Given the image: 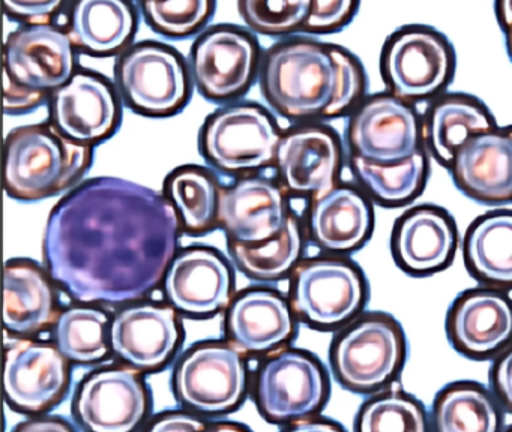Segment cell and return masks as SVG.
Segmentation results:
<instances>
[{"mask_svg":"<svg viewBox=\"0 0 512 432\" xmlns=\"http://www.w3.org/2000/svg\"><path fill=\"white\" fill-rule=\"evenodd\" d=\"M178 233V212L166 197L130 180L98 177L52 210L44 255L73 299L124 303L160 284Z\"/></svg>","mask_w":512,"mask_h":432,"instance_id":"obj_1","label":"cell"},{"mask_svg":"<svg viewBox=\"0 0 512 432\" xmlns=\"http://www.w3.org/2000/svg\"><path fill=\"white\" fill-rule=\"evenodd\" d=\"M262 86L268 101L283 116L331 117L340 89L332 45L311 39L275 45L263 60Z\"/></svg>","mask_w":512,"mask_h":432,"instance_id":"obj_2","label":"cell"},{"mask_svg":"<svg viewBox=\"0 0 512 432\" xmlns=\"http://www.w3.org/2000/svg\"><path fill=\"white\" fill-rule=\"evenodd\" d=\"M91 147L52 125L14 129L5 144V188L19 200H41L67 189L91 164Z\"/></svg>","mask_w":512,"mask_h":432,"instance_id":"obj_3","label":"cell"},{"mask_svg":"<svg viewBox=\"0 0 512 432\" xmlns=\"http://www.w3.org/2000/svg\"><path fill=\"white\" fill-rule=\"evenodd\" d=\"M74 44L53 24H28L8 36L4 48L5 111L37 107L47 92L73 78Z\"/></svg>","mask_w":512,"mask_h":432,"instance_id":"obj_4","label":"cell"},{"mask_svg":"<svg viewBox=\"0 0 512 432\" xmlns=\"http://www.w3.org/2000/svg\"><path fill=\"white\" fill-rule=\"evenodd\" d=\"M454 71V47L443 33L430 26L412 24L395 30L380 53V72L386 87L407 102L439 95Z\"/></svg>","mask_w":512,"mask_h":432,"instance_id":"obj_5","label":"cell"},{"mask_svg":"<svg viewBox=\"0 0 512 432\" xmlns=\"http://www.w3.org/2000/svg\"><path fill=\"white\" fill-rule=\"evenodd\" d=\"M406 357L400 324L388 315L373 314L353 324L335 342L332 365L347 389L374 392L392 381Z\"/></svg>","mask_w":512,"mask_h":432,"instance_id":"obj_6","label":"cell"},{"mask_svg":"<svg viewBox=\"0 0 512 432\" xmlns=\"http://www.w3.org/2000/svg\"><path fill=\"white\" fill-rule=\"evenodd\" d=\"M347 141L353 156L376 164H398L424 147V129L415 108L388 93L362 101L350 117Z\"/></svg>","mask_w":512,"mask_h":432,"instance_id":"obj_7","label":"cell"},{"mask_svg":"<svg viewBox=\"0 0 512 432\" xmlns=\"http://www.w3.org/2000/svg\"><path fill=\"white\" fill-rule=\"evenodd\" d=\"M116 78L128 104L149 116L175 113L188 98V75L181 57L154 42L127 51L116 66Z\"/></svg>","mask_w":512,"mask_h":432,"instance_id":"obj_8","label":"cell"},{"mask_svg":"<svg viewBox=\"0 0 512 432\" xmlns=\"http://www.w3.org/2000/svg\"><path fill=\"white\" fill-rule=\"evenodd\" d=\"M281 137L268 113L256 105H235L212 114L203 129V152L221 170L250 171L277 156Z\"/></svg>","mask_w":512,"mask_h":432,"instance_id":"obj_9","label":"cell"},{"mask_svg":"<svg viewBox=\"0 0 512 432\" xmlns=\"http://www.w3.org/2000/svg\"><path fill=\"white\" fill-rule=\"evenodd\" d=\"M365 296L364 276L349 261L313 260L296 270L293 308L316 326L346 323L361 311Z\"/></svg>","mask_w":512,"mask_h":432,"instance_id":"obj_10","label":"cell"},{"mask_svg":"<svg viewBox=\"0 0 512 432\" xmlns=\"http://www.w3.org/2000/svg\"><path fill=\"white\" fill-rule=\"evenodd\" d=\"M247 384L244 360L229 345L209 344L191 351L176 371L179 398L203 413L236 407Z\"/></svg>","mask_w":512,"mask_h":432,"instance_id":"obj_11","label":"cell"},{"mask_svg":"<svg viewBox=\"0 0 512 432\" xmlns=\"http://www.w3.org/2000/svg\"><path fill=\"white\" fill-rule=\"evenodd\" d=\"M257 57L259 47L251 35L235 27H215L191 50L194 81L206 98H235L250 86Z\"/></svg>","mask_w":512,"mask_h":432,"instance_id":"obj_12","label":"cell"},{"mask_svg":"<svg viewBox=\"0 0 512 432\" xmlns=\"http://www.w3.org/2000/svg\"><path fill=\"white\" fill-rule=\"evenodd\" d=\"M68 362L46 342L14 339L5 350L4 387L8 402L23 411L46 410L64 395Z\"/></svg>","mask_w":512,"mask_h":432,"instance_id":"obj_13","label":"cell"},{"mask_svg":"<svg viewBox=\"0 0 512 432\" xmlns=\"http://www.w3.org/2000/svg\"><path fill=\"white\" fill-rule=\"evenodd\" d=\"M326 393V378L319 363L299 351H283L272 357L257 381L260 410L274 422L314 413Z\"/></svg>","mask_w":512,"mask_h":432,"instance_id":"obj_14","label":"cell"},{"mask_svg":"<svg viewBox=\"0 0 512 432\" xmlns=\"http://www.w3.org/2000/svg\"><path fill=\"white\" fill-rule=\"evenodd\" d=\"M148 407L145 386L131 369L95 372L82 384L76 410L95 432H128L142 422Z\"/></svg>","mask_w":512,"mask_h":432,"instance_id":"obj_15","label":"cell"},{"mask_svg":"<svg viewBox=\"0 0 512 432\" xmlns=\"http://www.w3.org/2000/svg\"><path fill=\"white\" fill-rule=\"evenodd\" d=\"M455 185L482 203L512 200V135L494 128L470 137L451 165Z\"/></svg>","mask_w":512,"mask_h":432,"instance_id":"obj_16","label":"cell"},{"mask_svg":"<svg viewBox=\"0 0 512 432\" xmlns=\"http://www.w3.org/2000/svg\"><path fill=\"white\" fill-rule=\"evenodd\" d=\"M277 164L287 188L320 197L335 188L341 167L337 135L322 126H304L281 137Z\"/></svg>","mask_w":512,"mask_h":432,"instance_id":"obj_17","label":"cell"},{"mask_svg":"<svg viewBox=\"0 0 512 432\" xmlns=\"http://www.w3.org/2000/svg\"><path fill=\"white\" fill-rule=\"evenodd\" d=\"M287 216L283 194L269 180H241L218 194L217 219L232 243L266 242L283 230Z\"/></svg>","mask_w":512,"mask_h":432,"instance_id":"obj_18","label":"cell"},{"mask_svg":"<svg viewBox=\"0 0 512 432\" xmlns=\"http://www.w3.org/2000/svg\"><path fill=\"white\" fill-rule=\"evenodd\" d=\"M118 102L104 78L77 72L53 93L56 128L80 143L109 137L118 123Z\"/></svg>","mask_w":512,"mask_h":432,"instance_id":"obj_19","label":"cell"},{"mask_svg":"<svg viewBox=\"0 0 512 432\" xmlns=\"http://www.w3.org/2000/svg\"><path fill=\"white\" fill-rule=\"evenodd\" d=\"M448 333L454 347L466 356L496 353L512 339L511 300L500 291H466L449 311Z\"/></svg>","mask_w":512,"mask_h":432,"instance_id":"obj_20","label":"cell"},{"mask_svg":"<svg viewBox=\"0 0 512 432\" xmlns=\"http://www.w3.org/2000/svg\"><path fill=\"white\" fill-rule=\"evenodd\" d=\"M110 342L115 353L134 368H160L179 342L175 311L157 305L124 309L110 327Z\"/></svg>","mask_w":512,"mask_h":432,"instance_id":"obj_21","label":"cell"},{"mask_svg":"<svg viewBox=\"0 0 512 432\" xmlns=\"http://www.w3.org/2000/svg\"><path fill=\"white\" fill-rule=\"evenodd\" d=\"M455 246L457 230L445 210L416 207L395 222L392 252L406 272L427 275L445 269Z\"/></svg>","mask_w":512,"mask_h":432,"instance_id":"obj_22","label":"cell"},{"mask_svg":"<svg viewBox=\"0 0 512 432\" xmlns=\"http://www.w3.org/2000/svg\"><path fill=\"white\" fill-rule=\"evenodd\" d=\"M232 276L229 267L209 249L182 252L170 264L166 293L185 314L209 315L229 303Z\"/></svg>","mask_w":512,"mask_h":432,"instance_id":"obj_23","label":"cell"},{"mask_svg":"<svg viewBox=\"0 0 512 432\" xmlns=\"http://www.w3.org/2000/svg\"><path fill=\"white\" fill-rule=\"evenodd\" d=\"M370 201L358 189L341 186L313 198L310 230L317 245L328 251L349 252L361 248L373 230Z\"/></svg>","mask_w":512,"mask_h":432,"instance_id":"obj_24","label":"cell"},{"mask_svg":"<svg viewBox=\"0 0 512 432\" xmlns=\"http://www.w3.org/2000/svg\"><path fill=\"white\" fill-rule=\"evenodd\" d=\"M497 128L479 99L463 93L440 96L425 113L424 141L443 165H451L457 150L479 132Z\"/></svg>","mask_w":512,"mask_h":432,"instance_id":"obj_25","label":"cell"},{"mask_svg":"<svg viewBox=\"0 0 512 432\" xmlns=\"http://www.w3.org/2000/svg\"><path fill=\"white\" fill-rule=\"evenodd\" d=\"M227 330L242 350L268 351L292 335V315L287 303L277 294L265 290L248 291L230 306Z\"/></svg>","mask_w":512,"mask_h":432,"instance_id":"obj_26","label":"cell"},{"mask_svg":"<svg viewBox=\"0 0 512 432\" xmlns=\"http://www.w3.org/2000/svg\"><path fill=\"white\" fill-rule=\"evenodd\" d=\"M136 30L128 0H74L67 33L76 47L97 56L118 53Z\"/></svg>","mask_w":512,"mask_h":432,"instance_id":"obj_27","label":"cell"},{"mask_svg":"<svg viewBox=\"0 0 512 432\" xmlns=\"http://www.w3.org/2000/svg\"><path fill=\"white\" fill-rule=\"evenodd\" d=\"M55 317V294L40 267L11 261L4 273V323L13 333H37Z\"/></svg>","mask_w":512,"mask_h":432,"instance_id":"obj_28","label":"cell"},{"mask_svg":"<svg viewBox=\"0 0 512 432\" xmlns=\"http://www.w3.org/2000/svg\"><path fill=\"white\" fill-rule=\"evenodd\" d=\"M464 260L473 276L497 288H512V212L487 213L464 237Z\"/></svg>","mask_w":512,"mask_h":432,"instance_id":"obj_29","label":"cell"},{"mask_svg":"<svg viewBox=\"0 0 512 432\" xmlns=\"http://www.w3.org/2000/svg\"><path fill=\"white\" fill-rule=\"evenodd\" d=\"M352 170L371 195L386 206H400L418 197L428 174L425 147L398 164H376L352 155Z\"/></svg>","mask_w":512,"mask_h":432,"instance_id":"obj_30","label":"cell"},{"mask_svg":"<svg viewBox=\"0 0 512 432\" xmlns=\"http://www.w3.org/2000/svg\"><path fill=\"white\" fill-rule=\"evenodd\" d=\"M433 422L442 432H494L499 429L500 414L478 384L455 383L437 395Z\"/></svg>","mask_w":512,"mask_h":432,"instance_id":"obj_31","label":"cell"},{"mask_svg":"<svg viewBox=\"0 0 512 432\" xmlns=\"http://www.w3.org/2000/svg\"><path fill=\"white\" fill-rule=\"evenodd\" d=\"M107 323L109 318L98 309H67L56 323L55 336L59 350L74 362L92 363L103 359L109 351Z\"/></svg>","mask_w":512,"mask_h":432,"instance_id":"obj_32","label":"cell"},{"mask_svg":"<svg viewBox=\"0 0 512 432\" xmlns=\"http://www.w3.org/2000/svg\"><path fill=\"white\" fill-rule=\"evenodd\" d=\"M301 248V233L290 215L283 230L266 242L253 246L230 242V249L239 266L257 279L280 278L296 263Z\"/></svg>","mask_w":512,"mask_h":432,"instance_id":"obj_33","label":"cell"},{"mask_svg":"<svg viewBox=\"0 0 512 432\" xmlns=\"http://www.w3.org/2000/svg\"><path fill=\"white\" fill-rule=\"evenodd\" d=\"M169 194L184 227L193 233L208 230L217 216L218 191L214 180L199 168H179L169 179Z\"/></svg>","mask_w":512,"mask_h":432,"instance_id":"obj_34","label":"cell"},{"mask_svg":"<svg viewBox=\"0 0 512 432\" xmlns=\"http://www.w3.org/2000/svg\"><path fill=\"white\" fill-rule=\"evenodd\" d=\"M362 432H424L427 417L416 399L398 390H389L365 402L358 416Z\"/></svg>","mask_w":512,"mask_h":432,"instance_id":"obj_35","label":"cell"},{"mask_svg":"<svg viewBox=\"0 0 512 432\" xmlns=\"http://www.w3.org/2000/svg\"><path fill=\"white\" fill-rule=\"evenodd\" d=\"M313 0H239L245 23L263 35H286L304 29Z\"/></svg>","mask_w":512,"mask_h":432,"instance_id":"obj_36","label":"cell"},{"mask_svg":"<svg viewBox=\"0 0 512 432\" xmlns=\"http://www.w3.org/2000/svg\"><path fill=\"white\" fill-rule=\"evenodd\" d=\"M143 11L158 32L184 38L208 21L214 0H143Z\"/></svg>","mask_w":512,"mask_h":432,"instance_id":"obj_37","label":"cell"},{"mask_svg":"<svg viewBox=\"0 0 512 432\" xmlns=\"http://www.w3.org/2000/svg\"><path fill=\"white\" fill-rule=\"evenodd\" d=\"M359 0H313L311 14L305 23V32H337L352 21L358 11Z\"/></svg>","mask_w":512,"mask_h":432,"instance_id":"obj_38","label":"cell"},{"mask_svg":"<svg viewBox=\"0 0 512 432\" xmlns=\"http://www.w3.org/2000/svg\"><path fill=\"white\" fill-rule=\"evenodd\" d=\"M65 0H4L5 9L14 18L28 24H47L58 14Z\"/></svg>","mask_w":512,"mask_h":432,"instance_id":"obj_39","label":"cell"},{"mask_svg":"<svg viewBox=\"0 0 512 432\" xmlns=\"http://www.w3.org/2000/svg\"><path fill=\"white\" fill-rule=\"evenodd\" d=\"M491 383L502 404L512 411V347L494 362Z\"/></svg>","mask_w":512,"mask_h":432,"instance_id":"obj_40","label":"cell"},{"mask_svg":"<svg viewBox=\"0 0 512 432\" xmlns=\"http://www.w3.org/2000/svg\"><path fill=\"white\" fill-rule=\"evenodd\" d=\"M205 428V423L200 422L197 417L188 416V414H169L158 419L151 429L152 431H202Z\"/></svg>","mask_w":512,"mask_h":432,"instance_id":"obj_41","label":"cell"},{"mask_svg":"<svg viewBox=\"0 0 512 432\" xmlns=\"http://www.w3.org/2000/svg\"><path fill=\"white\" fill-rule=\"evenodd\" d=\"M19 429H23V431H68L70 426L65 425L61 420H38V422L26 423V425L20 426Z\"/></svg>","mask_w":512,"mask_h":432,"instance_id":"obj_42","label":"cell"},{"mask_svg":"<svg viewBox=\"0 0 512 432\" xmlns=\"http://www.w3.org/2000/svg\"><path fill=\"white\" fill-rule=\"evenodd\" d=\"M494 9L502 30L508 29L512 24V0H496Z\"/></svg>","mask_w":512,"mask_h":432,"instance_id":"obj_43","label":"cell"},{"mask_svg":"<svg viewBox=\"0 0 512 432\" xmlns=\"http://www.w3.org/2000/svg\"><path fill=\"white\" fill-rule=\"evenodd\" d=\"M292 428L307 429V431H335V429H340V426L325 422V420H298V423Z\"/></svg>","mask_w":512,"mask_h":432,"instance_id":"obj_44","label":"cell"},{"mask_svg":"<svg viewBox=\"0 0 512 432\" xmlns=\"http://www.w3.org/2000/svg\"><path fill=\"white\" fill-rule=\"evenodd\" d=\"M503 32H505L506 50H508V56L512 62V24L508 29L503 30Z\"/></svg>","mask_w":512,"mask_h":432,"instance_id":"obj_45","label":"cell"},{"mask_svg":"<svg viewBox=\"0 0 512 432\" xmlns=\"http://www.w3.org/2000/svg\"><path fill=\"white\" fill-rule=\"evenodd\" d=\"M506 129H508L509 134L512 135V126H509V128H506Z\"/></svg>","mask_w":512,"mask_h":432,"instance_id":"obj_46","label":"cell"},{"mask_svg":"<svg viewBox=\"0 0 512 432\" xmlns=\"http://www.w3.org/2000/svg\"><path fill=\"white\" fill-rule=\"evenodd\" d=\"M509 429H512V426H509Z\"/></svg>","mask_w":512,"mask_h":432,"instance_id":"obj_47","label":"cell"}]
</instances>
